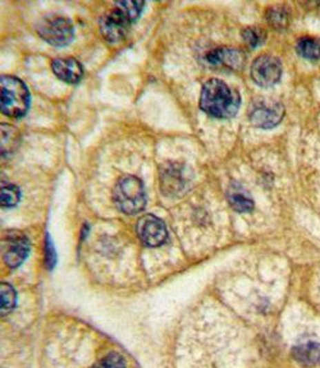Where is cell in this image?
<instances>
[{"label":"cell","mask_w":320,"mask_h":368,"mask_svg":"<svg viewBox=\"0 0 320 368\" xmlns=\"http://www.w3.org/2000/svg\"><path fill=\"white\" fill-rule=\"evenodd\" d=\"M21 198V192L14 184L3 183L1 185V206L3 207H13L16 206Z\"/></svg>","instance_id":"obj_19"},{"label":"cell","mask_w":320,"mask_h":368,"mask_svg":"<svg viewBox=\"0 0 320 368\" xmlns=\"http://www.w3.org/2000/svg\"><path fill=\"white\" fill-rule=\"evenodd\" d=\"M266 17H267L268 23L273 28L283 30L290 23L291 13H290V9L285 6H274L268 9Z\"/></svg>","instance_id":"obj_15"},{"label":"cell","mask_w":320,"mask_h":368,"mask_svg":"<svg viewBox=\"0 0 320 368\" xmlns=\"http://www.w3.org/2000/svg\"><path fill=\"white\" fill-rule=\"evenodd\" d=\"M54 74L68 83H77L83 77V68L74 58H57L52 63Z\"/></svg>","instance_id":"obj_11"},{"label":"cell","mask_w":320,"mask_h":368,"mask_svg":"<svg viewBox=\"0 0 320 368\" xmlns=\"http://www.w3.org/2000/svg\"><path fill=\"white\" fill-rule=\"evenodd\" d=\"M190 183L188 170L182 164L169 163L160 170V185L167 196H178L186 191Z\"/></svg>","instance_id":"obj_8"},{"label":"cell","mask_w":320,"mask_h":368,"mask_svg":"<svg viewBox=\"0 0 320 368\" xmlns=\"http://www.w3.org/2000/svg\"><path fill=\"white\" fill-rule=\"evenodd\" d=\"M251 77L261 88H270L282 77V63L273 55H260L251 65Z\"/></svg>","instance_id":"obj_7"},{"label":"cell","mask_w":320,"mask_h":368,"mask_svg":"<svg viewBox=\"0 0 320 368\" xmlns=\"http://www.w3.org/2000/svg\"><path fill=\"white\" fill-rule=\"evenodd\" d=\"M242 37L246 41V44L251 48H258L260 45L264 44V41L267 39V32L260 27H248L243 30Z\"/></svg>","instance_id":"obj_18"},{"label":"cell","mask_w":320,"mask_h":368,"mask_svg":"<svg viewBox=\"0 0 320 368\" xmlns=\"http://www.w3.org/2000/svg\"><path fill=\"white\" fill-rule=\"evenodd\" d=\"M37 34L54 46H66L74 37L71 19L59 14H48L37 23Z\"/></svg>","instance_id":"obj_5"},{"label":"cell","mask_w":320,"mask_h":368,"mask_svg":"<svg viewBox=\"0 0 320 368\" xmlns=\"http://www.w3.org/2000/svg\"><path fill=\"white\" fill-rule=\"evenodd\" d=\"M113 198L117 207L127 215L141 212L146 205L143 182L137 176H122L114 187Z\"/></svg>","instance_id":"obj_4"},{"label":"cell","mask_w":320,"mask_h":368,"mask_svg":"<svg viewBox=\"0 0 320 368\" xmlns=\"http://www.w3.org/2000/svg\"><path fill=\"white\" fill-rule=\"evenodd\" d=\"M240 105L239 92L232 90L223 81L213 79L205 82L200 96V108L206 114L227 119L236 115Z\"/></svg>","instance_id":"obj_1"},{"label":"cell","mask_w":320,"mask_h":368,"mask_svg":"<svg viewBox=\"0 0 320 368\" xmlns=\"http://www.w3.org/2000/svg\"><path fill=\"white\" fill-rule=\"evenodd\" d=\"M294 360L300 362L305 366H315L320 362V345L315 343H308L299 347H294Z\"/></svg>","instance_id":"obj_13"},{"label":"cell","mask_w":320,"mask_h":368,"mask_svg":"<svg viewBox=\"0 0 320 368\" xmlns=\"http://www.w3.org/2000/svg\"><path fill=\"white\" fill-rule=\"evenodd\" d=\"M8 243V249L4 254V261L9 267H18L26 260L30 251L28 241L23 234H18L17 232H14L12 236H9Z\"/></svg>","instance_id":"obj_12"},{"label":"cell","mask_w":320,"mask_h":368,"mask_svg":"<svg viewBox=\"0 0 320 368\" xmlns=\"http://www.w3.org/2000/svg\"><path fill=\"white\" fill-rule=\"evenodd\" d=\"M30 106V94L26 85L12 76L1 77V113L9 118H22Z\"/></svg>","instance_id":"obj_3"},{"label":"cell","mask_w":320,"mask_h":368,"mask_svg":"<svg viewBox=\"0 0 320 368\" xmlns=\"http://www.w3.org/2000/svg\"><path fill=\"white\" fill-rule=\"evenodd\" d=\"M45 251H46V263L49 269H52L55 263V252H54L53 245L50 238L46 237V243H45Z\"/></svg>","instance_id":"obj_22"},{"label":"cell","mask_w":320,"mask_h":368,"mask_svg":"<svg viewBox=\"0 0 320 368\" xmlns=\"http://www.w3.org/2000/svg\"><path fill=\"white\" fill-rule=\"evenodd\" d=\"M136 232L143 245L149 247L161 245L168 238L166 224L154 215H145L140 218L136 225Z\"/></svg>","instance_id":"obj_9"},{"label":"cell","mask_w":320,"mask_h":368,"mask_svg":"<svg viewBox=\"0 0 320 368\" xmlns=\"http://www.w3.org/2000/svg\"><path fill=\"white\" fill-rule=\"evenodd\" d=\"M285 115V108L274 100H267L261 99L250 108L249 118L250 122L252 123L258 128L269 130L278 125L282 122Z\"/></svg>","instance_id":"obj_6"},{"label":"cell","mask_w":320,"mask_h":368,"mask_svg":"<svg viewBox=\"0 0 320 368\" xmlns=\"http://www.w3.org/2000/svg\"><path fill=\"white\" fill-rule=\"evenodd\" d=\"M206 59L214 65H221L230 70H240L243 67L245 55L234 48H219L208 54Z\"/></svg>","instance_id":"obj_10"},{"label":"cell","mask_w":320,"mask_h":368,"mask_svg":"<svg viewBox=\"0 0 320 368\" xmlns=\"http://www.w3.org/2000/svg\"><path fill=\"white\" fill-rule=\"evenodd\" d=\"M91 368H126V362L121 354L109 353Z\"/></svg>","instance_id":"obj_21"},{"label":"cell","mask_w":320,"mask_h":368,"mask_svg":"<svg viewBox=\"0 0 320 368\" xmlns=\"http://www.w3.org/2000/svg\"><path fill=\"white\" fill-rule=\"evenodd\" d=\"M143 1H119L100 19V31L109 43H118L125 37L128 27L139 18Z\"/></svg>","instance_id":"obj_2"},{"label":"cell","mask_w":320,"mask_h":368,"mask_svg":"<svg viewBox=\"0 0 320 368\" xmlns=\"http://www.w3.org/2000/svg\"><path fill=\"white\" fill-rule=\"evenodd\" d=\"M16 137H17V133L16 130L9 127V125H1V151H3V155L7 154L9 151H12L14 147V143H16Z\"/></svg>","instance_id":"obj_20"},{"label":"cell","mask_w":320,"mask_h":368,"mask_svg":"<svg viewBox=\"0 0 320 368\" xmlns=\"http://www.w3.org/2000/svg\"><path fill=\"white\" fill-rule=\"evenodd\" d=\"M297 53L305 59L317 61L320 58V43L312 37H303L297 43Z\"/></svg>","instance_id":"obj_16"},{"label":"cell","mask_w":320,"mask_h":368,"mask_svg":"<svg viewBox=\"0 0 320 368\" xmlns=\"http://www.w3.org/2000/svg\"><path fill=\"white\" fill-rule=\"evenodd\" d=\"M227 197H228V202L232 209L237 212H250L254 209L252 198L250 197L249 193L243 191L241 187L232 185Z\"/></svg>","instance_id":"obj_14"},{"label":"cell","mask_w":320,"mask_h":368,"mask_svg":"<svg viewBox=\"0 0 320 368\" xmlns=\"http://www.w3.org/2000/svg\"><path fill=\"white\" fill-rule=\"evenodd\" d=\"M0 293H1V298H0L1 315H8L9 312L12 309H14V307H16V302H17L16 290L12 288V285H9L7 283H3L0 287Z\"/></svg>","instance_id":"obj_17"}]
</instances>
